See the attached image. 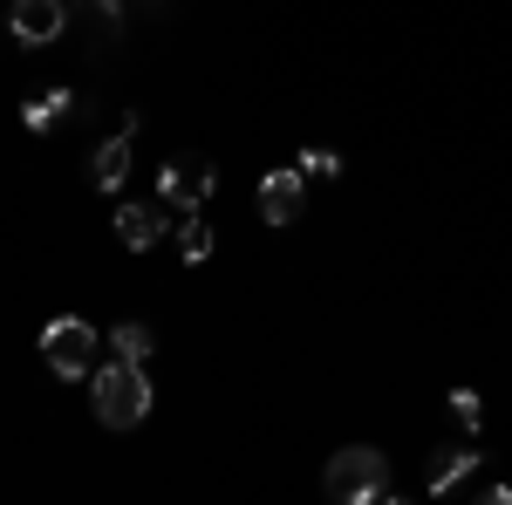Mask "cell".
I'll return each instance as SVG.
<instances>
[{
    "label": "cell",
    "instance_id": "6da1fadb",
    "mask_svg": "<svg viewBox=\"0 0 512 505\" xmlns=\"http://www.w3.org/2000/svg\"><path fill=\"white\" fill-rule=\"evenodd\" d=\"M321 492L335 505H376V499H396L390 485V458L376 451V444H349V451H335L328 471H321Z\"/></svg>",
    "mask_w": 512,
    "mask_h": 505
},
{
    "label": "cell",
    "instance_id": "7a4b0ae2",
    "mask_svg": "<svg viewBox=\"0 0 512 505\" xmlns=\"http://www.w3.org/2000/svg\"><path fill=\"white\" fill-rule=\"evenodd\" d=\"M89 396H96V417L110 430H137L151 417V383H144V362H103L96 376H89Z\"/></svg>",
    "mask_w": 512,
    "mask_h": 505
},
{
    "label": "cell",
    "instance_id": "3957f363",
    "mask_svg": "<svg viewBox=\"0 0 512 505\" xmlns=\"http://www.w3.org/2000/svg\"><path fill=\"white\" fill-rule=\"evenodd\" d=\"M96 349H103V335L76 321V314H62V321H48L41 328V362L62 376V383H89L96 376Z\"/></svg>",
    "mask_w": 512,
    "mask_h": 505
},
{
    "label": "cell",
    "instance_id": "277c9868",
    "mask_svg": "<svg viewBox=\"0 0 512 505\" xmlns=\"http://www.w3.org/2000/svg\"><path fill=\"white\" fill-rule=\"evenodd\" d=\"M212 192H219V164H212V157H198V151L192 157H171V164L158 171V198L178 212V219H185V212H198Z\"/></svg>",
    "mask_w": 512,
    "mask_h": 505
},
{
    "label": "cell",
    "instance_id": "5b68a950",
    "mask_svg": "<svg viewBox=\"0 0 512 505\" xmlns=\"http://www.w3.org/2000/svg\"><path fill=\"white\" fill-rule=\"evenodd\" d=\"M171 219H178V212H171L164 198H123L117 205V239L130 253H151L158 239H171Z\"/></svg>",
    "mask_w": 512,
    "mask_h": 505
},
{
    "label": "cell",
    "instance_id": "8992f818",
    "mask_svg": "<svg viewBox=\"0 0 512 505\" xmlns=\"http://www.w3.org/2000/svg\"><path fill=\"white\" fill-rule=\"evenodd\" d=\"M62 28H69L62 0H14L7 7V35L21 41V48H48V41H62Z\"/></svg>",
    "mask_w": 512,
    "mask_h": 505
},
{
    "label": "cell",
    "instance_id": "52a82bcc",
    "mask_svg": "<svg viewBox=\"0 0 512 505\" xmlns=\"http://www.w3.org/2000/svg\"><path fill=\"white\" fill-rule=\"evenodd\" d=\"M301 205H308V178H301V164H280V171L260 178V219H267V226H294Z\"/></svg>",
    "mask_w": 512,
    "mask_h": 505
},
{
    "label": "cell",
    "instance_id": "ba28073f",
    "mask_svg": "<svg viewBox=\"0 0 512 505\" xmlns=\"http://www.w3.org/2000/svg\"><path fill=\"white\" fill-rule=\"evenodd\" d=\"M130 157H137V117L123 123V130L110 137V144H96V157H89V185L117 198L123 185H130Z\"/></svg>",
    "mask_w": 512,
    "mask_h": 505
},
{
    "label": "cell",
    "instance_id": "9c48e42d",
    "mask_svg": "<svg viewBox=\"0 0 512 505\" xmlns=\"http://www.w3.org/2000/svg\"><path fill=\"white\" fill-rule=\"evenodd\" d=\"M478 465H485L478 451H458V444H444V451H431V465H424V492H437V499H444V492H458V485H465Z\"/></svg>",
    "mask_w": 512,
    "mask_h": 505
},
{
    "label": "cell",
    "instance_id": "30bf717a",
    "mask_svg": "<svg viewBox=\"0 0 512 505\" xmlns=\"http://www.w3.org/2000/svg\"><path fill=\"white\" fill-rule=\"evenodd\" d=\"M69 110H76V89H48V96H28V103H21V123H28L35 137H48Z\"/></svg>",
    "mask_w": 512,
    "mask_h": 505
},
{
    "label": "cell",
    "instance_id": "8fae6325",
    "mask_svg": "<svg viewBox=\"0 0 512 505\" xmlns=\"http://www.w3.org/2000/svg\"><path fill=\"white\" fill-rule=\"evenodd\" d=\"M110 355H117V362H151V355H158V335H151L144 321H117V328H110Z\"/></svg>",
    "mask_w": 512,
    "mask_h": 505
},
{
    "label": "cell",
    "instance_id": "7c38bea8",
    "mask_svg": "<svg viewBox=\"0 0 512 505\" xmlns=\"http://www.w3.org/2000/svg\"><path fill=\"white\" fill-rule=\"evenodd\" d=\"M171 239H178L185 267H205V260H212V226H205V212H185V219L171 226Z\"/></svg>",
    "mask_w": 512,
    "mask_h": 505
},
{
    "label": "cell",
    "instance_id": "4fadbf2b",
    "mask_svg": "<svg viewBox=\"0 0 512 505\" xmlns=\"http://www.w3.org/2000/svg\"><path fill=\"white\" fill-rule=\"evenodd\" d=\"M451 417H458L465 430H478L485 424V396H478V389H451Z\"/></svg>",
    "mask_w": 512,
    "mask_h": 505
},
{
    "label": "cell",
    "instance_id": "5bb4252c",
    "mask_svg": "<svg viewBox=\"0 0 512 505\" xmlns=\"http://www.w3.org/2000/svg\"><path fill=\"white\" fill-rule=\"evenodd\" d=\"M335 171H342V157H335V151H321V144H315V151H301V178H335Z\"/></svg>",
    "mask_w": 512,
    "mask_h": 505
}]
</instances>
